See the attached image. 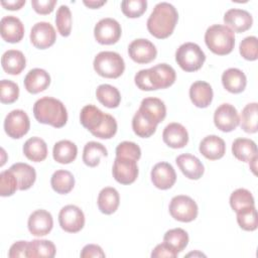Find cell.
Segmentation results:
<instances>
[{
	"label": "cell",
	"instance_id": "obj_53",
	"mask_svg": "<svg viewBox=\"0 0 258 258\" xmlns=\"http://www.w3.org/2000/svg\"><path fill=\"white\" fill-rule=\"evenodd\" d=\"M106 0H84L83 1V3L86 5V6H88L89 8H92V9H96V8H99V7H101L102 5H104V4H106Z\"/></svg>",
	"mask_w": 258,
	"mask_h": 258
},
{
	"label": "cell",
	"instance_id": "obj_10",
	"mask_svg": "<svg viewBox=\"0 0 258 258\" xmlns=\"http://www.w3.org/2000/svg\"><path fill=\"white\" fill-rule=\"evenodd\" d=\"M122 33L121 25L113 18H103L97 22L94 28V36L101 44L116 43Z\"/></svg>",
	"mask_w": 258,
	"mask_h": 258
},
{
	"label": "cell",
	"instance_id": "obj_14",
	"mask_svg": "<svg viewBox=\"0 0 258 258\" xmlns=\"http://www.w3.org/2000/svg\"><path fill=\"white\" fill-rule=\"evenodd\" d=\"M56 39V32L49 22L40 21L35 23L30 31L31 43L39 49L51 46Z\"/></svg>",
	"mask_w": 258,
	"mask_h": 258
},
{
	"label": "cell",
	"instance_id": "obj_7",
	"mask_svg": "<svg viewBox=\"0 0 258 258\" xmlns=\"http://www.w3.org/2000/svg\"><path fill=\"white\" fill-rule=\"evenodd\" d=\"M175 60L183 71L196 72L203 67L206 54L197 43L185 42L176 49Z\"/></svg>",
	"mask_w": 258,
	"mask_h": 258
},
{
	"label": "cell",
	"instance_id": "obj_34",
	"mask_svg": "<svg viewBox=\"0 0 258 258\" xmlns=\"http://www.w3.org/2000/svg\"><path fill=\"white\" fill-rule=\"evenodd\" d=\"M96 97L98 101L107 108H117L121 101V95L118 89L114 86L103 84L96 90Z\"/></svg>",
	"mask_w": 258,
	"mask_h": 258
},
{
	"label": "cell",
	"instance_id": "obj_29",
	"mask_svg": "<svg viewBox=\"0 0 258 258\" xmlns=\"http://www.w3.org/2000/svg\"><path fill=\"white\" fill-rule=\"evenodd\" d=\"M120 197L116 188L104 187L98 196V208L105 215H111L116 212L119 207Z\"/></svg>",
	"mask_w": 258,
	"mask_h": 258
},
{
	"label": "cell",
	"instance_id": "obj_6",
	"mask_svg": "<svg viewBox=\"0 0 258 258\" xmlns=\"http://www.w3.org/2000/svg\"><path fill=\"white\" fill-rule=\"evenodd\" d=\"M93 66L99 76L108 79L119 78L125 70L123 57L115 51L99 52L94 58Z\"/></svg>",
	"mask_w": 258,
	"mask_h": 258
},
{
	"label": "cell",
	"instance_id": "obj_47",
	"mask_svg": "<svg viewBox=\"0 0 258 258\" xmlns=\"http://www.w3.org/2000/svg\"><path fill=\"white\" fill-rule=\"evenodd\" d=\"M116 156L127 157L137 161L141 157V149L134 142L123 141L116 147Z\"/></svg>",
	"mask_w": 258,
	"mask_h": 258
},
{
	"label": "cell",
	"instance_id": "obj_42",
	"mask_svg": "<svg viewBox=\"0 0 258 258\" xmlns=\"http://www.w3.org/2000/svg\"><path fill=\"white\" fill-rule=\"evenodd\" d=\"M55 24L62 36H69L72 31V13L67 5H60L56 10Z\"/></svg>",
	"mask_w": 258,
	"mask_h": 258
},
{
	"label": "cell",
	"instance_id": "obj_49",
	"mask_svg": "<svg viewBox=\"0 0 258 258\" xmlns=\"http://www.w3.org/2000/svg\"><path fill=\"white\" fill-rule=\"evenodd\" d=\"M177 253L165 242L158 244L153 251L151 252L152 258H160V257H167V258H175Z\"/></svg>",
	"mask_w": 258,
	"mask_h": 258
},
{
	"label": "cell",
	"instance_id": "obj_8",
	"mask_svg": "<svg viewBox=\"0 0 258 258\" xmlns=\"http://www.w3.org/2000/svg\"><path fill=\"white\" fill-rule=\"evenodd\" d=\"M169 214L179 222L188 223L194 221L199 213L197 203L188 196H175L169 203Z\"/></svg>",
	"mask_w": 258,
	"mask_h": 258
},
{
	"label": "cell",
	"instance_id": "obj_5",
	"mask_svg": "<svg viewBox=\"0 0 258 258\" xmlns=\"http://www.w3.org/2000/svg\"><path fill=\"white\" fill-rule=\"evenodd\" d=\"M205 42L212 52L219 55L228 54L235 45L234 31L226 25L214 24L207 29Z\"/></svg>",
	"mask_w": 258,
	"mask_h": 258
},
{
	"label": "cell",
	"instance_id": "obj_2",
	"mask_svg": "<svg viewBox=\"0 0 258 258\" xmlns=\"http://www.w3.org/2000/svg\"><path fill=\"white\" fill-rule=\"evenodd\" d=\"M178 13L174 6L167 2L155 5L147 19V29L151 35L163 39L168 37L177 23Z\"/></svg>",
	"mask_w": 258,
	"mask_h": 258
},
{
	"label": "cell",
	"instance_id": "obj_25",
	"mask_svg": "<svg viewBox=\"0 0 258 258\" xmlns=\"http://www.w3.org/2000/svg\"><path fill=\"white\" fill-rule=\"evenodd\" d=\"M213 95L211 85L204 81H197L189 88V98L199 108H207L212 103Z\"/></svg>",
	"mask_w": 258,
	"mask_h": 258
},
{
	"label": "cell",
	"instance_id": "obj_51",
	"mask_svg": "<svg viewBox=\"0 0 258 258\" xmlns=\"http://www.w3.org/2000/svg\"><path fill=\"white\" fill-rule=\"evenodd\" d=\"M81 257L82 258H92V257H105V253L103 249L99 245L95 244H88L86 245L81 252Z\"/></svg>",
	"mask_w": 258,
	"mask_h": 258
},
{
	"label": "cell",
	"instance_id": "obj_4",
	"mask_svg": "<svg viewBox=\"0 0 258 258\" xmlns=\"http://www.w3.org/2000/svg\"><path fill=\"white\" fill-rule=\"evenodd\" d=\"M33 115L35 119L42 124H47L55 128H60L68 121V112L57 99L51 97H42L33 105Z\"/></svg>",
	"mask_w": 258,
	"mask_h": 258
},
{
	"label": "cell",
	"instance_id": "obj_26",
	"mask_svg": "<svg viewBox=\"0 0 258 258\" xmlns=\"http://www.w3.org/2000/svg\"><path fill=\"white\" fill-rule=\"evenodd\" d=\"M222 84L228 92L233 94H239L245 90L247 85V79L245 74L241 70L236 68H230L223 73Z\"/></svg>",
	"mask_w": 258,
	"mask_h": 258
},
{
	"label": "cell",
	"instance_id": "obj_50",
	"mask_svg": "<svg viewBox=\"0 0 258 258\" xmlns=\"http://www.w3.org/2000/svg\"><path fill=\"white\" fill-rule=\"evenodd\" d=\"M27 241H17L15 242L9 249L8 257L16 258V257H27Z\"/></svg>",
	"mask_w": 258,
	"mask_h": 258
},
{
	"label": "cell",
	"instance_id": "obj_31",
	"mask_svg": "<svg viewBox=\"0 0 258 258\" xmlns=\"http://www.w3.org/2000/svg\"><path fill=\"white\" fill-rule=\"evenodd\" d=\"M232 153L240 161L249 162L257 156L256 143L248 138H237L232 144Z\"/></svg>",
	"mask_w": 258,
	"mask_h": 258
},
{
	"label": "cell",
	"instance_id": "obj_3",
	"mask_svg": "<svg viewBox=\"0 0 258 258\" xmlns=\"http://www.w3.org/2000/svg\"><path fill=\"white\" fill-rule=\"evenodd\" d=\"M174 69L167 63H158L150 69L139 71L134 78L136 86L142 91H153L170 87L175 81Z\"/></svg>",
	"mask_w": 258,
	"mask_h": 258
},
{
	"label": "cell",
	"instance_id": "obj_30",
	"mask_svg": "<svg viewBox=\"0 0 258 258\" xmlns=\"http://www.w3.org/2000/svg\"><path fill=\"white\" fill-rule=\"evenodd\" d=\"M23 153L29 160L40 162L47 156V145L40 137H31L25 141Z\"/></svg>",
	"mask_w": 258,
	"mask_h": 258
},
{
	"label": "cell",
	"instance_id": "obj_16",
	"mask_svg": "<svg viewBox=\"0 0 258 258\" xmlns=\"http://www.w3.org/2000/svg\"><path fill=\"white\" fill-rule=\"evenodd\" d=\"M175 180V170L168 162H158L151 169V181L159 189L170 188Z\"/></svg>",
	"mask_w": 258,
	"mask_h": 258
},
{
	"label": "cell",
	"instance_id": "obj_37",
	"mask_svg": "<svg viewBox=\"0 0 258 258\" xmlns=\"http://www.w3.org/2000/svg\"><path fill=\"white\" fill-rule=\"evenodd\" d=\"M258 104L256 102L247 104L241 113V128L247 133L257 132Z\"/></svg>",
	"mask_w": 258,
	"mask_h": 258
},
{
	"label": "cell",
	"instance_id": "obj_11",
	"mask_svg": "<svg viewBox=\"0 0 258 258\" xmlns=\"http://www.w3.org/2000/svg\"><path fill=\"white\" fill-rule=\"evenodd\" d=\"M58 223L63 231L68 233H77L84 228L85 215L79 207L68 205L59 211Z\"/></svg>",
	"mask_w": 258,
	"mask_h": 258
},
{
	"label": "cell",
	"instance_id": "obj_54",
	"mask_svg": "<svg viewBox=\"0 0 258 258\" xmlns=\"http://www.w3.org/2000/svg\"><path fill=\"white\" fill-rule=\"evenodd\" d=\"M257 159H258V156H255L253 157L250 161H249V165H250V169H252L253 173L256 174V164H257Z\"/></svg>",
	"mask_w": 258,
	"mask_h": 258
},
{
	"label": "cell",
	"instance_id": "obj_28",
	"mask_svg": "<svg viewBox=\"0 0 258 258\" xmlns=\"http://www.w3.org/2000/svg\"><path fill=\"white\" fill-rule=\"evenodd\" d=\"M9 169L13 172L18 181V189L26 190L34 183L36 172L31 165L23 162H17L12 164Z\"/></svg>",
	"mask_w": 258,
	"mask_h": 258
},
{
	"label": "cell",
	"instance_id": "obj_17",
	"mask_svg": "<svg viewBox=\"0 0 258 258\" xmlns=\"http://www.w3.org/2000/svg\"><path fill=\"white\" fill-rule=\"evenodd\" d=\"M27 227L33 236H45L53 227L52 216L45 210H36L29 216Z\"/></svg>",
	"mask_w": 258,
	"mask_h": 258
},
{
	"label": "cell",
	"instance_id": "obj_24",
	"mask_svg": "<svg viewBox=\"0 0 258 258\" xmlns=\"http://www.w3.org/2000/svg\"><path fill=\"white\" fill-rule=\"evenodd\" d=\"M199 150L206 158L217 160L225 155L226 144L221 137L217 135H209L201 141Z\"/></svg>",
	"mask_w": 258,
	"mask_h": 258
},
{
	"label": "cell",
	"instance_id": "obj_32",
	"mask_svg": "<svg viewBox=\"0 0 258 258\" xmlns=\"http://www.w3.org/2000/svg\"><path fill=\"white\" fill-rule=\"evenodd\" d=\"M78 154L77 145L70 140H60L56 142L52 149L53 159L61 164L73 162Z\"/></svg>",
	"mask_w": 258,
	"mask_h": 258
},
{
	"label": "cell",
	"instance_id": "obj_19",
	"mask_svg": "<svg viewBox=\"0 0 258 258\" xmlns=\"http://www.w3.org/2000/svg\"><path fill=\"white\" fill-rule=\"evenodd\" d=\"M224 22L231 30L241 33L252 26L253 18L252 15L244 9L231 8L225 13Z\"/></svg>",
	"mask_w": 258,
	"mask_h": 258
},
{
	"label": "cell",
	"instance_id": "obj_43",
	"mask_svg": "<svg viewBox=\"0 0 258 258\" xmlns=\"http://www.w3.org/2000/svg\"><path fill=\"white\" fill-rule=\"evenodd\" d=\"M19 96V87L10 80L0 82V101L3 104L14 103Z\"/></svg>",
	"mask_w": 258,
	"mask_h": 258
},
{
	"label": "cell",
	"instance_id": "obj_35",
	"mask_svg": "<svg viewBox=\"0 0 258 258\" xmlns=\"http://www.w3.org/2000/svg\"><path fill=\"white\" fill-rule=\"evenodd\" d=\"M50 184L54 191L60 195H66L73 189L75 185V177L69 170L58 169L51 175Z\"/></svg>",
	"mask_w": 258,
	"mask_h": 258
},
{
	"label": "cell",
	"instance_id": "obj_38",
	"mask_svg": "<svg viewBox=\"0 0 258 258\" xmlns=\"http://www.w3.org/2000/svg\"><path fill=\"white\" fill-rule=\"evenodd\" d=\"M163 242L168 244L177 254L188 244V235L181 228L168 230L163 236Z\"/></svg>",
	"mask_w": 258,
	"mask_h": 258
},
{
	"label": "cell",
	"instance_id": "obj_46",
	"mask_svg": "<svg viewBox=\"0 0 258 258\" xmlns=\"http://www.w3.org/2000/svg\"><path fill=\"white\" fill-rule=\"evenodd\" d=\"M240 54L247 60H256L258 58V39L256 36L245 37L239 46Z\"/></svg>",
	"mask_w": 258,
	"mask_h": 258
},
{
	"label": "cell",
	"instance_id": "obj_22",
	"mask_svg": "<svg viewBox=\"0 0 258 258\" xmlns=\"http://www.w3.org/2000/svg\"><path fill=\"white\" fill-rule=\"evenodd\" d=\"M175 162L185 177L189 179H199L205 171V167L201 160L189 153L180 154L176 157Z\"/></svg>",
	"mask_w": 258,
	"mask_h": 258
},
{
	"label": "cell",
	"instance_id": "obj_40",
	"mask_svg": "<svg viewBox=\"0 0 258 258\" xmlns=\"http://www.w3.org/2000/svg\"><path fill=\"white\" fill-rule=\"evenodd\" d=\"M237 213V222L241 229L245 231H254L258 227L257 211L255 206L244 208Z\"/></svg>",
	"mask_w": 258,
	"mask_h": 258
},
{
	"label": "cell",
	"instance_id": "obj_9",
	"mask_svg": "<svg viewBox=\"0 0 258 258\" xmlns=\"http://www.w3.org/2000/svg\"><path fill=\"white\" fill-rule=\"evenodd\" d=\"M29 127V117L20 109H16L8 113L4 120V130L6 134L13 139H18L24 136L28 132Z\"/></svg>",
	"mask_w": 258,
	"mask_h": 258
},
{
	"label": "cell",
	"instance_id": "obj_41",
	"mask_svg": "<svg viewBox=\"0 0 258 258\" xmlns=\"http://www.w3.org/2000/svg\"><path fill=\"white\" fill-rule=\"evenodd\" d=\"M230 206L235 212H238L244 208L255 206V201L248 189L237 188L230 196Z\"/></svg>",
	"mask_w": 258,
	"mask_h": 258
},
{
	"label": "cell",
	"instance_id": "obj_23",
	"mask_svg": "<svg viewBox=\"0 0 258 258\" xmlns=\"http://www.w3.org/2000/svg\"><path fill=\"white\" fill-rule=\"evenodd\" d=\"M50 84L49 74L42 69L30 70L24 78V87L27 92L37 94L48 88Z\"/></svg>",
	"mask_w": 258,
	"mask_h": 258
},
{
	"label": "cell",
	"instance_id": "obj_33",
	"mask_svg": "<svg viewBox=\"0 0 258 258\" xmlns=\"http://www.w3.org/2000/svg\"><path fill=\"white\" fill-rule=\"evenodd\" d=\"M108 155L106 147L96 141H90L88 142L83 150V161L86 165L90 167H95L97 166L102 157H106Z\"/></svg>",
	"mask_w": 258,
	"mask_h": 258
},
{
	"label": "cell",
	"instance_id": "obj_36",
	"mask_svg": "<svg viewBox=\"0 0 258 258\" xmlns=\"http://www.w3.org/2000/svg\"><path fill=\"white\" fill-rule=\"evenodd\" d=\"M55 246L51 241L48 240H32L28 242L27 257H48L52 258L55 255Z\"/></svg>",
	"mask_w": 258,
	"mask_h": 258
},
{
	"label": "cell",
	"instance_id": "obj_39",
	"mask_svg": "<svg viewBox=\"0 0 258 258\" xmlns=\"http://www.w3.org/2000/svg\"><path fill=\"white\" fill-rule=\"evenodd\" d=\"M156 124L148 120L143 114L138 110L132 119V129L134 133L142 138L150 137L156 131Z\"/></svg>",
	"mask_w": 258,
	"mask_h": 258
},
{
	"label": "cell",
	"instance_id": "obj_15",
	"mask_svg": "<svg viewBox=\"0 0 258 258\" xmlns=\"http://www.w3.org/2000/svg\"><path fill=\"white\" fill-rule=\"evenodd\" d=\"M129 56L137 63H148L155 59L157 50L155 45L145 38L133 40L128 46Z\"/></svg>",
	"mask_w": 258,
	"mask_h": 258
},
{
	"label": "cell",
	"instance_id": "obj_20",
	"mask_svg": "<svg viewBox=\"0 0 258 258\" xmlns=\"http://www.w3.org/2000/svg\"><path fill=\"white\" fill-rule=\"evenodd\" d=\"M139 111L154 124H159L166 116V107L158 98L148 97L141 101Z\"/></svg>",
	"mask_w": 258,
	"mask_h": 258
},
{
	"label": "cell",
	"instance_id": "obj_18",
	"mask_svg": "<svg viewBox=\"0 0 258 258\" xmlns=\"http://www.w3.org/2000/svg\"><path fill=\"white\" fill-rule=\"evenodd\" d=\"M1 37L10 43L19 42L24 35V26L19 18L13 15L2 17L0 21Z\"/></svg>",
	"mask_w": 258,
	"mask_h": 258
},
{
	"label": "cell",
	"instance_id": "obj_12",
	"mask_svg": "<svg viewBox=\"0 0 258 258\" xmlns=\"http://www.w3.org/2000/svg\"><path fill=\"white\" fill-rule=\"evenodd\" d=\"M214 123L216 127L223 132H231L240 124V117L237 109L229 104L220 105L214 113Z\"/></svg>",
	"mask_w": 258,
	"mask_h": 258
},
{
	"label": "cell",
	"instance_id": "obj_45",
	"mask_svg": "<svg viewBox=\"0 0 258 258\" xmlns=\"http://www.w3.org/2000/svg\"><path fill=\"white\" fill-rule=\"evenodd\" d=\"M122 12L129 18L140 17L147 9L146 0H124L121 3Z\"/></svg>",
	"mask_w": 258,
	"mask_h": 258
},
{
	"label": "cell",
	"instance_id": "obj_1",
	"mask_svg": "<svg viewBox=\"0 0 258 258\" xmlns=\"http://www.w3.org/2000/svg\"><path fill=\"white\" fill-rule=\"evenodd\" d=\"M80 121L94 136L101 139H110L117 132L115 118L102 112L94 105H86L81 110Z\"/></svg>",
	"mask_w": 258,
	"mask_h": 258
},
{
	"label": "cell",
	"instance_id": "obj_52",
	"mask_svg": "<svg viewBox=\"0 0 258 258\" xmlns=\"http://www.w3.org/2000/svg\"><path fill=\"white\" fill-rule=\"evenodd\" d=\"M25 4V0H13V1H2L1 5L8 10H18Z\"/></svg>",
	"mask_w": 258,
	"mask_h": 258
},
{
	"label": "cell",
	"instance_id": "obj_27",
	"mask_svg": "<svg viewBox=\"0 0 258 258\" xmlns=\"http://www.w3.org/2000/svg\"><path fill=\"white\" fill-rule=\"evenodd\" d=\"M1 64L5 73L9 75H19L26 66V59L22 51L9 49L2 54Z\"/></svg>",
	"mask_w": 258,
	"mask_h": 258
},
{
	"label": "cell",
	"instance_id": "obj_13",
	"mask_svg": "<svg viewBox=\"0 0 258 258\" xmlns=\"http://www.w3.org/2000/svg\"><path fill=\"white\" fill-rule=\"evenodd\" d=\"M113 177L121 184H130L138 176V166L136 160L116 156L112 168Z\"/></svg>",
	"mask_w": 258,
	"mask_h": 258
},
{
	"label": "cell",
	"instance_id": "obj_44",
	"mask_svg": "<svg viewBox=\"0 0 258 258\" xmlns=\"http://www.w3.org/2000/svg\"><path fill=\"white\" fill-rule=\"evenodd\" d=\"M18 189V181L10 169L0 173V195L10 197Z\"/></svg>",
	"mask_w": 258,
	"mask_h": 258
},
{
	"label": "cell",
	"instance_id": "obj_48",
	"mask_svg": "<svg viewBox=\"0 0 258 258\" xmlns=\"http://www.w3.org/2000/svg\"><path fill=\"white\" fill-rule=\"evenodd\" d=\"M56 4L55 0H32L31 6L38 14H49L53 11Z\"/></svg>",
	"mask_w": 258,
	"mask_h": 258
},
{
	"label": "cell",
	"instance_id": "obj_21",
	"mask_svg": "<svg viewBox=\"0 0 258 258\" xmlns=\"http://www.w3.org/2000/svg\"><path fill=\"white\" fill-rule=\"evenodd\" d=\"M162 139L171 148H182L188 142V133L184 126L179 123H169L163 130Z\"/></svg>",
	"mask_w": 258,
	"mask_h": 258
}]
</instances>
